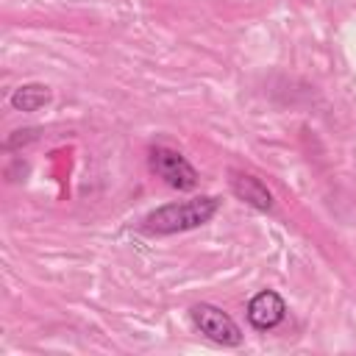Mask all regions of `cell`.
Here are the masks:
<instances>
[{"instance_id":"cell-1","label":"cell","mask_w":356,"mask_h":356,"mask_svg":"<svg viewBox=\"0 0 356 356\" xmlns=\"http://www.w3.org/2000/svg\"><path fill=\"white\" fill-rule=\"evenodd\" d=\"M220 209V197L214 195H203V197H192V200H181V203H167L159 206L156 211H150L145 217V231L147 234H178V231H189V228H200L206 225Z\"/></svg>"},{"instance_id":"cell-2","label":"cell","mask_w":356,"mask_h":356,"mask_svg":"<svg viewBox=\"0 0 356 356\" xmlns=\"http://www.w3.org/2000/svg\"><path fill=\"white\" fill-rule=\"evenodd\" d=\"M189 314H192L195 328H197L200 334H206L211 342L225 345V348H234V345L242 342L239 325H236L234 317L225 314L222 309H217V306H211V303H197V306H192Z\"/></svg>"},{"instance_id":"cell-3","label":"cell","mask_w":356,"mask_h":356,"mask_svg":"<svg viewBox=\"0 0 356 356\" xmlns=\"http://www.w3.org/2000/svg\"><path fill=\"white\" fill-rule=\"evenodd\" d=\"M150 170L172 189H192L197 184L195 167L172 147H153L150 150Z\"/></svg>"},{"instance_id":"cell-4","label":"cell","mask_w":356,"mask_h":356,"mask_svg":"<svg viewBox=\"0 0 356 356\" xmlns=\"http://www.w3.org/2000/svg\"><path fill=\"white\" fill-rule=\"evenodd\" d=\"M286 317V303L278 292L273 289H261L259 295L250 298L248 303V320L253 328L259 331H267V328H275L281 320Z\"/></svg>"},{"instance_id":"cell-5","label":"cell","mask_w":356,"mask_h":356,"mask_svg":"<svg viewBox=\"0 0 356 356\" xmlns=\"http://www.w3.org/2000/svg\"><path fill=\"white\" fill-rule=\"evenodd\" d=\"M231 192H234L242 203H248V206H253V209H259V211H270V209H273V195H270V189H267L256 175L231 172Z\"/></svg>"},{"instance_id":"cell-6","label":"cell","mask_w":356,"mask_h":356,"mask_svg":"<svg viewBox=\"0 0 356 356\" xmlns=\"http://www.w3.org/2000/svg\"><path fill=\"white\" fill-rule=\"evenodd\" d=\"M47 103H50V89L42 83H25L11 95V106L17 111H39Z\"/></svg>"}]
</instances>
